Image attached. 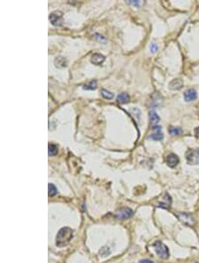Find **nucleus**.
<instances>
[{
    "label": "nucleus",
    "mask_w": 199,
    "mask_h": 263,
    "mask_svg": "<svg viewBox=\"0 0 199 263\" xmlns=\"http://www.w3.org/2000/svg\"><path fill=\"white\" fill-rule=\"evenodd\" d=\"M139 263H153V262H152V260H147V259H145V260H140Z\"/></svg>",
    "instance_id": "obj_25"
},
{
    "label": "nucleus",
    "mask_w": 199,
    "mask_h": 263,
    "mask_svg": "<svg viewBox=\"0 0 199 263\" xmlns=\"http://www.w3.org/2000/svg\"><path fill=\"white\" fill-rule=\"evenodd\" d=\"M150 49H151V51H152V53H155V52H157V50H158V47H157V45L156 44H151V47H150Z\"/></svg>",
    "instance_id": "obj_23"
},
{
    "label": "nucleus",
    "mask_w": 199,
    "mask_h": 263,
    "mask_svg": "<svg viewBox=\"0 0 199 263\" xmlns=\"http://www.w3.org/2000/svg\"><path fill=\"white\" fill-rule=\"evenodd\" d=\"M153 246L155 248V251L157 253V256H159L161 259H167L169 257V250L166 245H164L160 241H156L153 244Z\"/></svg>",
    "instance_id": "obj_3"
},
{
    "label": "nucleus",
    "mask_w": 199,
    "mask_h": 263,
    "mask_svg": "<svg viewBox=\"0 0 199 263\" xmlns=\"http://www.w3.org/2000/svg\"><path fill=\"white\" fill-rule=\"evenodd\" d=\"M101 95H102V97L104 98H105V99H112V98L114 97L113 93H112L111 91H109V90H105V89H102V90H101Z\"/></svg>",
    "instance_id": "obj_19"
},
{
    "label": "nucleus",
    "mask_w": 199,
    "mask_h": 263,
    "mask_svg": "<svg viewBox=\"0 0 199 263\" xmlns=\"http://www.w3.org/2000/svg\"><path fill=\"white\" fill-rule=\"evenodd\" d=\"M48 153L49 156H55L58 153V147L57 145H53V144H50L48 146Z\"/></svg>",
    "instance_id": "obj_16"
},
{
    "label": "nucleus",
    "mask_w": 199,
    "mask_h": 263,
    "mask_svg": "<svg viewBox=\"0 0 199 263\" xmlns=\"http://www.w3.org/2000/svg\"><path fill=\"white\" fill-rule=\"evenodd\" d=\"M179 158L177 155L173 154V153H170L167 155V159H166V162L167 164L168 167L170 168H175L177 164L179 163Z\"/></svg>",
    "instance_id": "obj_9"
},
{
    "label": "nucleus",
    "mask_w": 199,
    "mask_h": 263,
    "mask_svg": "<svg viewBox=\"0 0 199 263\" xmlns=\"http://www.w3.org/2000/svg\"><path fill=\"white\" fill-rule=\"evenodd\" d=\"M195 135H196V137L199 139V128H197L196 130H195Z\"/></svg>",
    "instance_id": "obj_26"
},
{
    "label": "nucleus",
    "mask_w": 199,
    "mask_h": 263,
    "mask_svg": "<svg viewBox=\"0 0 199 263\" xmlns=\"http://www.w3.org/2000/svg\"><path fill=\"white\" fill-rule=\"evenodd\" d=\"M130 100V97L127 93H121L120 95H118L117 97V101L120 104H127L129 102Z\"/></svg>",
    "instance_id": "obj_14"
},
{
    "label": "nucleus",
    "mask_w": 199,
    "mask_h": 263,
    "mask_svg": "<svg viewBox=\"0 0 199 263\" xmlns=\"http://www.w3.org/2000/svg\"><path fill=\"white\" fill-rule=\"evenodd\" d=\"M82 88L84 90H94L97 89V81H91L89 84L83 85Z\"/></svg>",
    "instance_id": "obj_20"
},
{
    "label": "nucleus",
    "mask_w": 199,
    "mask_h": 263,
    "mask_svg": "<svg viewBox=\"0 0 199 263\" xmlns=\"http://www.w3.org/2000/svg\"><path fill=\"white\" fill-rule=\"evenodd\" d=\"M171 203H172V199H171V197L169 196L168 193H166V194H165V198H164V200L159 202L157 206H159V207H162V208L168 209V208L170 207V206H171Z\"/></svg>",
    "instance_id": "obj_10"
},
{
    "label": "nucleus",
    "mask_w": 199,
    "mask_h": 263,
    "mask_svg": "<svg viewBox=\"0 0 199 263\" xmlns=\"http://www.w3.org/2000/svg\"><path fill=\"white\" fill-rule=\"evenodd\" d=\"M94 38H95V39H97V40H98V41L106 42V38H105V37H104V36H102V35H99V34H95Z\"/></svg>",
    "instance_id": "obj_22"
},
{
    "label": "nucleus",
    "mask_w": 199,
    "mask_h": 263,
    "mask_svg": "<svg viewBox=\"0 0 199 263\" xmlns=\"http://www.w3.org/2000/svg\"><path fill=\"white\" fill-rule=\"evenodd\" d=\"M99 253L102 255V256H104V257L108 256V255L110 254V250H109V247H107V246H104V247L100 250Z\"/></svg>",
    "instance_id": "obj_21"
},
{
    "label": "nucleus",
    "mask_w": 199,
    "mask_h": 263,
    "mask_svg": "<svg viewBox=\"0 0 199 263\" xmlns=\"http://www.w3.org/2000/svg\"><path fill=\"white\" fill-rule=\"evenodd\" d=\"M49 19L53 26L61 27L63 25V13L60 11H55L52 13Z\"/></svg>",
    "instance_id": "obj_4"
},
{
    "label": "nucleus",
    "mask_w": 199,
    "mask_h": 263,
    "mask_svg": "<svg viewBox=\"0 0 199 263\" xmlns=\"http://www.w3.org/2000/svg\"><path fill=\"white\" fill-rule=\"evenodd\" d=\"M48 192H49V196L53 197L58 193V190H57L56 186L54 185V184L49 183L48 184Z\"/></svg>",
    "instance_id": "obj_18"
},
{
    "label": "nucleus",
    "mask_w": 199,
    "mask_h": 263,
    "mask_svg": "<svg viewBox=\"0 0 199 263\" xmlns=\"http://www.w3.org/2000/svg\"><path fill=\"white\" fill-rule=\"evenodd\" d=\"M127 3H128V4H130V5H136V6H138L139 4H140V2H139V1H128Z\"/></svg>",
    "instance_id": "obj_24"
},
{
    "label": "nucleus",
    "mask_w": 199,
    "mask_h": 263,
    "mask_svg": "<svg viewBox=\"0 0 199 263\" xmlns=\"http://www.w3.org/2000/svg\"><path fill=\"white\" fill-rule=\"evenodd\" d=\"M197 98V93L195 89H189L184 93V99L186 102H191Z\"/></svg>",
    "instance_id": "obj_8"
},
{
    "label": "nucleus",
    "mask_w": 199,
    "mask_h": 263,
    "mask_svg": "<svg viewBox=\"0 0 199 263\" xmlns=\"http://www.w3.org/2000/svg\"><path fill=\"white\" fill-rule=\"evenodd\" d=\"M176 217L179 219V221L188 225V226H194L195 223V219L194 217L192 216L191 214H186V213H178V214H175Z\"/></svg>",
    "instance_id": "obj_5"
},
{
    "label": "nucleus",
    "mask_w": 199,
    "mask_h": 263,
    "mask_svg": "<svg viewBox=\"0 0 199 263\" xmlns=\"http://www.w3.org/2000/svg\"><path fill=\"white\" fill-rule=\"evenodd\" d=\"M185 158L189 165H198L199 164V148L189 149L187 151Z\"/></svg>",
    "instance_id": "obj_2"
},
{
    "label": "nucleus",
    "mask_w": 199,
    "mask_h": 263,
    "mask_svg": "<svg viewBox=\"0 0 199 263\" xmlns=\"http://www.w3.org/2000/svg\"><path fill=\"white\" fill-rule=\"evenodd\" d=\"M169 85H170L169 88H170L171 90H181V89L182 88L183 83H182V81L181 79H174V80H173V81L170 83Z\"/></svg>",
    "instance_id": "obj_13"
},
{
    "label": "nucleus",
    "mask_w": 199,
    "mask_h": 263,
    "mask_svg": "<svg viewBox=\"0 0 199 263\" xmlns=\"http://www.w3.org/2000/svg\"><path fill=\"white\" fill-rule=\"evenodd\" d=\"M73 231L71 228L64 227L59 229L56 238V245L58 247H64L67 245L73 238Z\"/></svg>",
    "instance_id": "obj_1"
},
{
    "label": "nucleus",
    "mask_w": 199,
    "mask_h": 263,
    "mask_svg": "<svg viewBox=\"0 0 199 263\" xmlns=\"http://www.w3.org/2000/svg\"><path fill=\"white\" fill-rule=\"evenodd\" d=\"M152 134L150 135L149 138L152 140H156V141H160L163 139V133L161 127L159 125H154L152 127Z\"/></svg>",
    "instance_id": "obj_7"
},
{
    "label": "nucleus",
    "mask_w": 199,
    "mask_h": 263,
    "mask_svg": "<svg viewBox=\"0 0 199 263\" xmlns=\"http://www.w3.org/2000/svg\"><path fill=\"white\" fill-rule=\"evenodd\" d=\"M168 132L172 136H180L182 134V129L180 128H175V127H170L168 129Z\"/></svg>",
    "instance_id": "obj_17"
},
{
    "label": "nucleus",
    "mask_w": 199,
    "mask_h": 263,
    "mask_svg": "<svg viewBox=\"0 0 199 263\" xmlns=\"http://www.w3.org/2000/svg\"><path fill=\"white\" fill-rule=\"evenodd\" d=\"M105 58L104 55L100 54V53H95L92 55L91 57V62L94 64V65H101L103 62L105 61Z\"/></svg>",
    "instance_id": "obj_11"
},
{
    "label": "nucleus",
    "mask_w": 199,
    "mask_h": 263,
    "mask_svg": "<svg viewBox=\"0 0 199 263\" xmlns=\"http://www.w3.org/2000/svg\"><path fill=\"white\" fill-rule=\"evenodd\" d=\"M150 119H151L152 123L155 124V125H157V122L159 121V117L154 110H152L150 112Z\"/></svg>",
    "instance_id": "obj_15"
},
{
    "label": "nucleus",
    "mask_w": 199,
    "mask_h": 263,
    "mask_svg": "<svg viewBox=\"0 0 199 263\" xmlns=\"http://www.w3.org/2000/svg\"><path fill=\"white\" fill-rule=\"evenodd\" d=\"M54 64L58 68H63V67H66L67 66V61L66 58L62 57V56H58L55 59Z\"/></svg>",
    "instance_id": "obj_12"
},
{
    "label": "nucleus",
    "mask_w": 199,
    "mask_h": 263,
    "mask_svg": "<svg viewBox=\"0 0 199 263\" xmlns=\"http://www.w3.org/2000/svg\"><path fill=\"white\" fill-rule=\"evenodd\" d=\"M132 215H133V211L128 207H121L120 209H118L115 213L116 218L121 219V220L128 219Z\"/></svg>",
    "instance_id": "obj_6"
}]
</instances>
